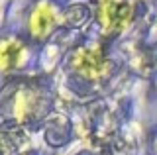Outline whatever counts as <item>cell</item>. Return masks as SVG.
I'll return each mask as SVG.
<instances>
[{"mask_svg":"<svg viewBox=\"0 0 157 155\" xmlns=\"http://www.w3.org/2000/svg\"><path fill=\"white\" fill-rule=\"evenodd\" d=\"M134 18V8L128 0H100L98 2V20L106 33H118L126 30Z\"/></svg>","mask_w":157,"mask_h":155,"instance_id":"obj_1","label":"cell"},{"mask_svg":"<svg viewBox=\"0 0 157 155\" xmlns=\"http://www.w3.org/2000/svg\"><path fill=\"white\" fill-rule=\"evenodd\" d=\"M73 67L85 79H98L108 71V59L100 47H81L73 55Z\"/></svg>","mask_w":157,"mask_h":155,"instance_id":"obj_2","label":"cell"},{"mask_svg":"<svg viewBox=\"0 0 157 155\" xmlns=\"http://www.w3.org/2000/svg\"><path fill=\"white\" fill-rule=\"evenodd\" d=\"M57 10L53 4L41 2L33 8L32 16H29V33L36 40H45V37L57 28Z\"/></svg>","mask_w":157,"mask_h":155,"instance_id":"obj_3","label":"cell"},{"mask_svg":"<svg viewBox=\"0 0 157 155\" xmlns=\"http://www.w3.org/2000/svg\"><path fill=\"white\" fill-rule=\"evenodd\" d=\"M28 57V49L20 40H4L0 41V71L10 73V71H16L18 67L24 65Z\"/></svg>","mask_w":157,"mask_h":155,"instance_id":"obj_4","label":"cell"},{"mask_svg":"<svg viewBox=\"0 0 157 155\" xmlns=\"http://www.w3.org/2000/svg\"><path fill=\"white\" fill-rule=\"evenodd\" d=\"M155 149H157V142H155Z\"/></svg>","mask_w":157,"mask_h":155,"instance_id":"obj_5","label":"cell"}]
</instances>
